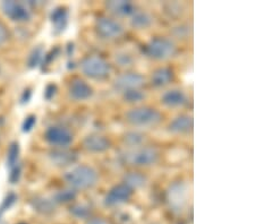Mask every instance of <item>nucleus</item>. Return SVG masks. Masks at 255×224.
<instances>
[{"instance_id": "nucleus-1", "label": "nucleus", "mask_w": 255, "mask_h": 224, "mask_svg": "<svg viewBox=\"0 0 255 224\" xmlns=\"http://www.w3.org/2000/svg\"><path fill=\"white\" fill-rule=\"evenodd\" d=\"M98 173L91 166L79 165L65 173L64 179L73 190L91 189L98 182Z\"/></svg>"}, {"instance_id": "nucleus-2", "label": "nucleus", "mask_w": 255, "mask_h": 224, "mask_svg": "<svg viewBox=\"0 0 255 224\" xmlns=\"http://www.w3.org/2000/svg\"><path fill=\"white\" fill-rule=\"evenodd\" d=\"M125 118L135 127H153L161 122L162 115L154 108L138 107L130 109Z\"/></svg>"}, {"instance_id": "nucleus-3", "label": "nucleus", "mask_w": 255, "mask_h": 224, "mask_svg": "<svg viewBox=\"0 0 255 224\" xmlns=\"http://www.w3.org/2000/svg\"><path fill=\"white\" fill-rule=\"evenodd\" d=\"M80 68L91 79L102 80L110 74V65L100 56H89L81 61Z\"/></svg>"}, {"instance_id": "nucleus-4", "label": "nucleus", "mask_w": 255, "mask_h": 224, "mask_svg": "<svg viewBox=\"0 0 255 224\" xmlns=\"http://www.w3.org/2000/svg\"><path fill=\"white\" fill-rule=\"evenodd\" d=\"M123 158L127 164L133 166H150L153 165L159 160V152L157 149L145 146L137 148L129 152L123 154Z\"/></svg>"}, {"instance_id": "nucleus-5", "label": "nucleus", "mask_w": 255, "mask_h": 224, "mask_svg": "<svg viewBox=\"0 0 255 224\" xmlns=\"http://www.w3.org/2000/svg\"><path fill=\"white\" fill-rule=\"evenodd\" d=\"M146 55L154 60H168L176 55V44L167 38L151 40L145 48Z\"/></svg>"}, {"instance_id": "nucleus-6", "label": "nucleus", "mask_w": 255, "mask_h": 224, "mask_svg": "<svg viewBox=\"0 0 255 224\" xmlns=\"http://www.w3.org/2000/svg\"><path fill=\"white\" fill-rule=\"evenodd\" d=\"M1 9L8 18H10L13 22L24 23L30 20L32 13L31 8L27 3L22 1H3L1 2Z\"/></svg>"}, {"instance_id": "nucleus-7", "label": "nucleus", "mask_w": 255, "mask_h": 224, "mask_svg": "<svg viewBox=\"0 0 255 224\" xmlns=\"http://www.w3.org/2000/svg\"><path fill=\"white\" fill-rule=\"evenodd\" d=\"M97 33L101 36L102 39H117L124 33V27L122 26L121 23L113 18L101 16L97 19L96 23Z\"/></svg>"}, {"instance_id": "nucleus-8", "label": "nucleus", "mask_w": 255, "mask_h": 224, "mask_svg": "<svg viewBox=\"0 0 255 224\" xmlns=\"http://www.w3.org/2000/svg\"><path fill=\"white\" fill-rule=\"evenodd\" d=\"M145 79L144 77L138 74V73H124V74L119 75L114 81V88L118 92L125 93L128 91H133V89H139L141 88Z\"/></svg>"}, {"instance_id": "nucleus-9", "label": "nucleus", "mask_w": 255, "mask_h": 224, "mask_svg": "<svg viewBox=\"0 0 255 224\" xmlns=\"http://www.w3.org/2000/svg\"><path fill=\"white\" fill-rule=\"evenodd\" d=\"M46 141L57 148H66L73 142V134L64 126H51L44 134Z\"/></svg>"}, {"instance_id": "nucleus-10", "label": "nucleus", "mask_w": 255, "mask_h": 224, "mask_svg": "<svg viewBox=\"0 0 255 224\" xmlns=\"http://www.w3.org/2000/svg\"><path fill=\"white\" fill-rule=\"evenodd\" d=\"M133 195V190L129 187H127L125 183H121V185L114 186L105 196V205L106 206H116L121 205L128 202Z\"/></svg>"}, {"instance_id": "nucleus-11", "label": "nucleus", "mask_w": 255, "mask_h": 224, "mask_svg": "<svg viewBox=\"0 0 255 224\" xmlns=\"http://www.w3.org/2000/svg\"><path fill=\"white\" fill-rule=\"evenodd\" d=\"M19 144L17 142H13L7 152V166L9 169V180L11 183H16L20 177V164H19Z\"/></svg>"}, {"instance_id": "nucleus-12", "label": "nucleus", "mask_w": 255, "mask_h": 224, "mask_svg": "<svg viewBox=\"0 0 255 224\" xmlns=\"http://www.w3.org/2000/svg\"><path fill=\"white\" fill-rule=\"evenodd\" d=\"M188 196L187 185L184 182H175L168 190V201L170 206L176 210L183 209Z\"/></svg>"}, {"instance_id": "nucleus-13", "label": "nucleus", "mask_w": 255, "mask_h": 224, "mask_svg": "<svg viewBox=\"0 0 255 224\" xmlns=\"http://www.w3.org/2000/svg\"><path fill=\"white\" fill-rule=\"evenodd\" d=\"M93 94V89L86 81L75 78L68 86V95L74 101H85Z\"/></svg>"}, {"instance_id": "nucleus-14", "label": "nucleus", "mask_w": 255, "mask_h": 224, "mask_svg": "<svg viewBox=\"0 0 255 224\" xmlns=\"http://www.w3.org/2000/svg\"><path fill=\"white\" fill-rule=\"evenodd\" d=\"M83 148L90 153H104L109 149L110 142L105 136L91 134L83 140Z\"/></svg>"}, {"instance_id": "nucleus-15", "label": "nucleus", "mask_w": 255, "mask_h": 224, "mask_svg": "<svg viewBox=\"0 0 255 224\" xmlns=\"http://www.w3.org/2000/svg\"><path fill=\"white\" fill-rule=\"evenodd\" d=\"M51 162L57 166H68L75 163L77 160V153L74 150L59 149H53L49 154Z\"/></svg>"}, {"instance_id": "nucleus-16", "label": "nucleus", "mask_w": 255, "mask_h": 224, "mask_svg": "<svg viewBox=\"0 0 255 224\" xmlns=\"http://www.w3.org/2000/svg\"><path fill=\"white\" fill-rule=\"evenodd\" d=\"M193 127H194L193 118L188 115H180L170 122L168 129L174 134H190L192 133Z\"/></svg>"}, {"instance_id": "nucleus-17", "label": "nucleus", "mask_w": 255, "mask_h": 224, "mask_svg": "<svg viewBox=\"0 0 255 224\" xmlns=\"http://www.w3.org/2000/svg\"><path fill=\"white\" fill-rule=\"evenodd\" d=\"M107 9L116 16H131L135 11V6L125 0H112L106 3Z\"/></svg>"}, {"instance_id": "nucleus-18", "label": "nucleus", "mask_w": 255, "mask_h": 224, "mask_svg": "<svg viewBox=\"0 0 255 224\" xmlns=\"http://www.w3.org/2000/svg\"><path fill=\"white\" fill-rule=\"evenodd\" d=\"M174 79V72L170 68L160 67L152 73L151 83L155 87H163Z\"/></svg>"}, {"instance_id": "nucleus-19", "label": "nucleus", "mask_w": 255, "mask_h": 224, "mask_svg": "<svg viewBox=\"0 0 255 224\" xmlns=\"http://www.w3.org/2000/svg\"><path fill=\"white\" fill-rule=\"evenodd\" d=\"M53 30L56 31V33H61L66 30V27L68 25V11L66 8L58 7L51 13L50 16Z\"/></svg>"}, {"instance_id": "nucleus-20", "label": "nucleus", "mask_w": 255, "mask_h": 224, "mask_svg": "<svg viewBox=\"0 0 255 224\" xmlns=\"http://www.w3.org/2000/svg\"><path fill=\"white\" fill-rule=\"evenodd\" d=\"M161 101L164 105L169 108L182 107L186 103V95L180 89H170L162 95Z\"/></svg>"}, {"instance_id": "nucleus-21", "label": "nucleus", "mask_w": 255, "mask_h": 224, "mask_svg": "<svg viewBox=\"0 0 255 224\" xmlns=\"http://www.w3.org/2000/svg\"><path fill=\"white\" fill-rule=\"evenodd\" d=\"M55 202L51 199L44 197H35L31 201V205L36 212H40L42 214H49L55 211Z\"/></svg>"}, {"instance_id": "nucleus-22", "label": "nucleus", "mask_w": 255, "mask_h": 224, "mask_svg": "<svg viewBox=\"0 0 255 224\" xmlns=\"http://www.w3.org/2000/svg\"><path fill=\"white\" fill-rule=\"evenodd\" d=\"M131 16H133V17H131V26L138 28V30L147 28L151 26L152 22H153L151 15L145 13V11H135Z\"/></svg>"}, {"instance_id": "nucleus-23", "label": "nucleus", "mask_w": 255, "mask_h": 224, "mask_svg": "<svg viewBox=\"0 0 255 224\" xmlns=\"http://www.w3.org/2000/svg\"><path fill=\"white\" fill-rule=\"evenodd\" d=\"M146 182V178L141 172H128L124 177V183L133 190L134 188H141Z\"/></svg>"}, {"instance_id": "nucleus-24", "label": "nucleus", "mask_w": 255, "mask_h": 224, "mask_svg": "<svg viewBox=\"0 0 255 224\" xmlns=\"http://www.w3.org/2000/svg\"><path fill=\"white\" fill-rule=\"evenodd\" d=\"M76 198V191L73 190L72 188L59 190L55 194V196L52 197V201L55 203L66 204L74 201Z\"/></svg>"}, {"instance_id": "nucleus-25", "label": "nucleus", "mask_w": 255, "mask_h": 224, "mask_svg": "<svg viewBox=\"0 0 255 224\" xmlns=\"http://www.w3.org/2000/svg\"><path fill=\"white\" fill-rule=\"evenodd\" d=\"M69 212L77 219H88L91 215V209L85 204H75L69 209Z\"/></svg>"}, {"instance_id": "nucleus-26", "label": "nucleus", "mask_w": 255, "mask_h": 224, "mask_svg": "<svg viewBox=\"0 0 255 224\" xmlns=\"http://www.w3.org/2000/svg\"><path fill=\"white\" fill-rule=\"evenodd\" d=\"M123 96H124V100L128 102V103H137V102L144 100L145 94L139 91V89H133V91L123 93Z\"/></svg>"}, {"instance_id": "nucleus-27", "label": "nucleus", "mask_w": 255, "mask_h": 224, "mask_svg": "<svg viewBox=\"0 0 255 224\" xmlns=\"http://www.w3.org/2000/svg\"><path fill=\"white\" fill-rule=\"evenodd\" d=\"M42 56H43L42 49H41V48L34 49L32 54L30 55V58H28V66H30V67L38 66V65L40 64L41 59H42Z\"/></svg>"}, {"instance_id": "nucleus-28", "label": "nucleus", "mask_w": 255, "mask_h": 224, "mask_svg": "<svg viewBox=\"0 0 255 224\" xmlns=\"http://www.w3.org/2000/svg\"><path fill=\"white\" fill-rule=\"evenodd\" d=\"M125 142L130 146H137L143 142V136L138 133H128L125 135Z\"/></svg>"}, {"instance_id": "nucleus-29", "label": "nucleus", "mask_w": 255, "mask_h": 224, "mask_svg": "<svg viewBox=\"0 0 255 224\" xmlns=\"http://www.w3.org/2000/svg\"><path fill=\"white\" fill-rule=\"evenodd\" d=\"M16 199H17V197H16L15 194L8 195V196L5 198V201H3V203L1 204V206H0V215L5 213L7 210H9L10 207L14 205Z\"/></svg>"}, {"instance_id": "nucleus-30", "label": "nucleus", "mask_w": 255, "mask_h": 224, "mask_svg": "<svg viewBox=\"0 0 255 224\" xmlns=\"http://www.w3.org/2000/svg\"><path fill=\"white\" fill-rule=\"evenodd\" d=\"M36 124V117L35 116H28L25 118V120H24L23 125H22V130L24 133H28L31 132V130L34 128V126Z\"/></svg>"}, {"instance_id": "nucleus-31", "label": "nucleus", "mask_w": 255, "mask_h": 224, "mask_svg": "<svg viewBox=\"0 0 255 224\" xmlns=\"http://www.w3.org/2000/svg\"><path fill=\"white\" fill-rule=\"evenodd\" d=\"M8 38H9V32H8L5 24L0 22V46L5 44Z\"/></svg>"}, {"instance_id": "nucleus-32", "label": "nucleus", "mask_w": 255, "mask_h": 224, "mask_svg": "<svg viewBox=\"0 0 255 224\" xmlns=\"http://www.w3.org/2000/svg\"><path fill=\"white\" fill-rule=\"evenodd\" d=\"M85 224H110V223L102 218H91L85 222Z\"/></svg>"}, {"instance_id": "nucleus-33", "label": "nucleus", "mask_w": 255, "mask_h": 224, "mask_svg": "<svg viewBox=\"0 0 255 224\" xmlns=\"http://www.w3.org/2000/svg\"><path fill=\"white\" fill-rule=\"evenodd\" d=\"M56 86L55 85H49V86L47 87L46 89V93H44V95H46V97L48 100H50L51 97L56 94Z\"/></svg>"}, {"instance_id": "nucleus-34", "label": "nucleus", "mask_w": 255, "mask_h": 224, "mask_svg": "<svg viewBox=\"0 0 255 224\" xmlns=\"http://www.w3.org/2000/svg\"><path fill=\"white\" fill-rule=\"evenodd\" d=\"M19 224H25V223H19Z\"/></svg>"}]
</instances>
